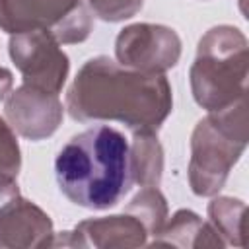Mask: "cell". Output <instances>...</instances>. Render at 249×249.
Segmentation results:
<instances>
[{
  "label": "cell",
  "mask_w": 249,
  "mask_h": 249,
  "mask_svg": "<svg viewBox=\"0 0 249 249\" xmlns=\"http://www.w3.org/2000/svg\"><path fill=\"white\" fill-rule=\"evenodd\" d=\"M66 109L78 123H121L132 132H158L173 109V91L165 74H146L109 56H93L72 80Z\"/></svg>",
  "instance_id": "obj_1"
},
{
  "label": "cell",
  "mask_w": 249,
  "mask_h": 249,
  "mask_svg": "<svg viewBox=\"0 0 249 249\" xmlns=\"http://www.w3.org/2000/svg\"><path fill=\"white\" fill-rule=\"evenodd\" d=\"M54 177L60 193L76 206L88 210L117 206L132 185L128 140L115 126L97 123L60 148Z\"/></svg>",
  "instance_id": "obj_2"
},
{
  "label": "cell",
  "mask_w": 249,
  "mask_h": 249,
  "mask_svg": "<svg viewBox=\"0 0 249 249\" xmlns=\"http://www.w3.org/2000/svg\"><path fill=\"white\" fill-rule=\"evenodd\" d=\"M249 43L233 25L210 27L198 41L189 82L195 101L206 109L222 111L247 93Z\"/></svg>",
  "instance_id": "obj_3"
},
{
  "label": "cell",
  "mask_w": 249,
  "mask_h": 249,
  "mask_svg": "<svg viewBox=\"0 0 249 249\" xmlns=\"http://www.w3.org/2000/svg\"><path fill=\"white\" fill-rule=\"evenodd\" d=\"M249 142L247 99L212 111L200 119L191 134L189 185L196 196H214L226 185L231 167Z\"/></svg>",
  "instance_id": "obj_4"
},
{
  "label": "cell",
  "mask_w": 249,
  "mask_h": 249,
  "mask_svg": "<svg viewBox=\"0 0 249 249\" xmlns=\"http://www.w3.org/2000/svg\"><path fill=\"white\" fill-rule=\"evenodd\" d=\"M93 14L86 0H0V29L16 35L49 31L60 45L89 37Z\"/></svg>",
  "instance_id": "obj_5"
},
{
  "label": "cell",
  "mask_w": 249,
  "mask_h": 249,
  "mask_svg": "<svg viewBox=\"0 0 249 249\" xmlns=\"http://www.w3.org/2000/svg\"><path fill=\"white\" fill-rule=\"evenodd\" d=\"M10 58L21 72L23 84L60 93L68 72V54L60 49V43L49 31H25L10 37Z\"/></svg>",
  "instance_id": "obj_6"
},
{
  "label": "cell",
  "mask_w": 249,
  "mask_h": 249,
  "mask_svg": "<svg viewBox=\"0 0 249 249\" xmlns=\"http://www.w3.org/2000/svg\"><path fill=\"white\" fill-rule=\"evenodd\" d=\"M181 37L161 23H132L121 29L115 41L117 62L124 68L165 74L181 58Z\"/></svg>",
  "instance_id": "obj_7"
},
{
  "label": "cell",
  "mask_w": 249,
  "mask_h": 249,
  "mask_svg": "<svg viewBox=\"0 0 249 249\" xmlns=\"http://www.w3.org/2000/svg\"><path fill=\"white\" fill-rule=\"evenodd\" d=\"M4 113L10 126L19 136L39 142L56 132L62 123L64 107L58 93L21 84L6 97Z\"/></svg>",
  "instance_id": "obj_8"
},
{
  "label": "cell",
  "mask_w": 249,
  "mask_h": 249,
  "mask_svg": "<svg viewBox=\"0 0 249 249\" xmlns=\"http://www.w3.org/2000/svg\"><path fill=\"white\" fill-rule=\"evenodd\" d=\"M148 231L138 218L128 212L115 216L89 218L76 224L70 231L54 233L53 247H95V249H128L146 245Z\"/></svg>",
  "instance_id": "obj_9"
},
{
  "label": "cell",
  "mask_w": 249,
  "mask_h": 249,
  "mask_svg": "<svg viewBox=\"0 0 249 249\" xmlns=\"http://www.w3.org/2000/svg\"><path fill=\"white\" fill-rule=\"evenodd\" d=\"M53 237L51 216L21 195L0 208V249L53 247Z\"/></svg>",
  "instance_id": "obj_10"
},
{
  "label": "cell",
  "mask_w": 249,
  "mask_h": 249,
  "mask_svg": "<svg viewBox=\"0 0 249 249\" xmlns=\"http://www.w3.org/2000/svg\"><path fill=\"white\" fill-rule=\"evenodd\" d=\"M152 245H173V247H226L224 239L218 231L204 222L196 212L181 208L177 210L169 222L161 228V231L154 237Z\"/></svg>",
  "instance_id": "obj_11"
},
{
  "label": "cell",
  "mask_w": 249,
  "mask_h": 249,
  "mask_svg": "<svg viewBox=\"0 0 249 249\" xmlns=\"http://www.w3.org/2000/svg\"><path fill=\"white\" fill-rule=\"evenodd\" d=\"M130 146V175L140 187H158L163 175V148L158 132H134Z\"/></svg>",
  "instance_id": "obj_12"
},
{
  "label": "cell",
  "mask_w": 249,
  "mask_h": 249,
  "mask_svg": "<svg viewBox=\"0 0 249 249\" xmlns=\"http://www.w3.org/2000/svg\"><path fill=\"white\" fill-rule=\"evenodd\" d=\"M216 196V195H214ZM245 202L233 196H216L208 202V222L226 245H245Z\"/></svg>",
  "instance_id": "obj_13"
},
{
  "label": "cell",
  "mask_w": 249,
  "mask_h": 249,
  "mask_svg": "<svg viewBox=\"0 0 249 249\" xmlns=\"http://www.w3.org/2000/svg\"><path fill=\"white\" fill-rule=\"evenodd\" d=\"M124 212L142 222L148 235H158L167 222V200L158 187H142L140 193L128 202Z\"/></svg>",
  "instance_id": "obj_14"
},
{
  "label": "cell",
  "mask_w": 249,
  "mask_h": 249,
  "mask_svg": "<svg viewBox=\"0 0 249 249\" xmlns=\"http://www.w3.org/2000/svg\"><path fill=\"white\" fill-rule=\"evenodd\" d=\"M21 169V150L16 138V130L8 121L0 117V177L18 179Z\"/></svg>",
  "instance_id": "obj_15"
},
{
  "label": "cell",
  "mask_w": 249,
  "mask_h": 249,
  "mask_svg": "<svg viewBox=\"0 0 249 249\" xmlns=\"http://www.w3.org/2000/svg\"><path fill=\"white\" fill-rule=\"evenodd\" d=\"M86 4L91 10L93 18L115 23L136 16L142 10L144 0H86Z\"/></svg>",
  "instance_id": "obj_16"
},
{
  "label": "cell",
  "mask_w": 249,
  "mask_h": 249,
  "mask_svg": "<svg viewBox=\"0 0 249 249\" xmlns=\"http://www.w3.org/2000/svg\"><path fill=\"white\" fill-rule=\"evenodd\" d=\"M19 196V187H18V179H10V177H0V208H4L6 204H10L14 198Z\"/></svg>",
  "instance_id": "obj_17"
},
{
  "label": "cell",
  "mask_w": 249,
  "mask_h": 249,
  "mask_svg": "<svg viewBox=\"0 0 249 249\" xmlns=\"http://www.w3.org/2000/svg\"><path fill=\"white\" fill-rule=\"evenodd\" d=\"M12 88H14V74L8 68L0 66V101L10 95Z\"/></svg>",
  "instance_id": "obj_18"
}]
</instances>
